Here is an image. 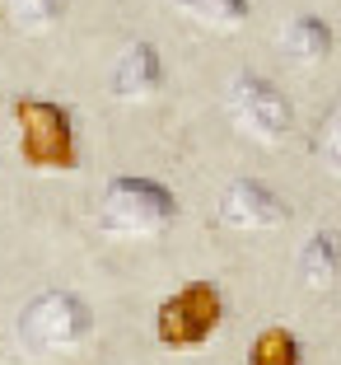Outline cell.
<instances>
[{
	"mask_svg": "<svg viewBox=\"0 0 341 365\" xmlns=\"http://www.w3.org/2000/svg\"><path fill=\"white\" fill-rule=\"evenodd\" d=\"M224 323V295L215 281H187L154 309V337L169 351H196Z\"/></svg>",
	"mask_w": 341,
	"mask_h": 365,
	"instance_id": "obj_4",
	"label": "cell"
},
{
	"mask_svg": "<svg viewBox=\"0 0 341 365\" xmlns=\"http://www.w3.org/2000/svg\"><path fill=\"white\" fill-rule=\"evenodd\" d=\"M173 10L215 33H229L248 24V0H173Z\"/></svg>",
	"mask_w": 341,
	"mask_h": 365,
	"instance_id": "obj_10",
	"label": "cell"
},
{
	"mask_svg": "<svg viewBox=\"0 0 341 365\" xmlns=\"http://www.w3.org/2000/svg\"><path fill=\"white\" fill-rule=\"evenodd\" d=\"M14 131H19V155L28 169L70 173L80 164V136H75L70 108L52 103V98H14Z\"/></svg>",
	"mask_w": 341,
	"mask_h": 365,
	"instance_id": "obj_3",
	"label": "cell"
},
{
	"mask_svg": "<svg viewBox=\"0 0 341 365\" xmlns=\"http://www.w3.org/2000/svg\"><path fill=\"white\" fill-rule=\"evenodd\" d=\"M178 220V197L159 178L145 173H122L98 197V225L117 239H149Z\"/></svg>",
	"mask_w": 341,
	"mask_h": 365,
	"instance_id": "obj_1",
	"label": "cell"
},
{
	"mask_svg": "<svg viewBox=\"0 0 341 365\" xmlns=\"http://www.w3.org/2000/svg\"><path fill=\"white\" fill-rule=\"evenodd\" d=\"M299 281L309 290L341 286V235L337 230H318L309 244L299 248Z\"/></svg>",
	"mask_w": 341,
	"mask_h": 365,
	"instance_id": "obj_8",
	"label": "cell"
},
{
	"mask_svg": "<svg viewBox=\"0 0 341 365\" xmlns=\"http://www.w3.org/2000/svg\"><path fill=\"white\" fill-rule=\"evenodd\" d=\"M112 98H122V103H145V98H154L164 89V61L159 52L149 43H131L127 52L117 56V66H112Z\"/></svg>",
	"mask_w": 341,
	"mask_h": 365,
	"instance_id": "obj_7",
	"label": "cell"
},
{
	"mask_svg": "<svg viewBox=\"0 0 341 365\" xmlns=\"http://www.w3.org/2000/svg\"><path fill=\"white\" fill-rule=\"evenodd\" d=\"M220 220L229 230H248V235H262V230H285L290 225V206L280 202V192H271L267 182L257 178H238L220 192Z\"/></svg>",
	"mask_w": 341,
	"mask_h": 365,
	"instance_id": "obj_6",
	"label": "cell"
},
{
	"mask_svg": "<svg viewBox=\"0 0 341 365\" xmlns=\"http://www.w3.org/2000/svg\"><path fill=\"white\" fill-rule=\"evenodd\" d=\"M229 113H234V122L248 131V136L267 140V145L285 140L290 127H295L290 98L280 94L267 76H253V71H243V76L229 80Z\"/></svg>",
	"mask_w": 341,
	"mask_h": 365,
	"instance_id": "obj_5",
	"label": "cell"
},
{
	"mask_svg": "<svg viewBox=\"0 0 341 365\" xmlns=\"http://www.w3.org/2000/svg\"><path fill=\"white\" fill-rule=\"evenodd\" d=\"M248 365H304V346L290 328H262L248 342Z\"/></svg>",
	"mask_w": 341,
	"mask_h": 365,
	"instance_id": "obj_11",
	"label": "cell"
},
{
	"mask_svg": "<svg viewBox=\"0 0 341 365\" xmlns=\"http://www.w3.org/2000/svg\"><path fill=\"white\" fill-rule=\"evenodd\" d=\"M322 155H327V164L341 173V118L327 127V140H322Z\"/></svg>",
	"mask_w": 341,
	"mask_h": 365,
	"instance_id": "obj_13",
	"label": "cell"
},
{
	"mask_svg": "<svg viewBox=\"0 0 341 365\" xmlns=\"http://www.w3.org/2000/svg\"><path fill=\"white\" fill-rule=\"evenodd\" d=\"M94 333V309H89L75 290H43L19 309L14 337L28 356H61L75 351Z\"/></svg>",
	"mask_w": 341,
	"mask_h": 365,
	"instance_id": "obj_2",
	"label": "cell"
},
{
	"mask_svg": "<svg viewBox=\"0 0 341 365\" xmlns=\"http://www.w3.org/2000/svg\"><path fill=\"white\" fill-rule=\"evenodd\" d=\"M280 47H285V56L295 66H318V61H327V52H332V29L318 14H299V19H290V29L280 33Z\"/></svg>",
	"mask_w": 341,
	"mask_h": 365,
	"instance_id": "obj_9",
	"label": "cell"
},
{
	"mask_svg": "<svg viewBox=\"0 0 341 365\" xmlns=\"http://www.w3.org/2000/svg\"><path fill=\"white\" fill-rule=\"evenodd\" d=\"M61 10L65 0H5V14H10V24L19 33H28V38H43V33H52L56 24H61Z\"/></svg>",
	"mask_w": 341,
	"mask_h": 365,
	"instance_id": "obj_12",
	"label": "cell"
}]
</instances>
